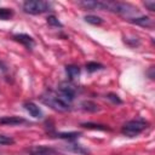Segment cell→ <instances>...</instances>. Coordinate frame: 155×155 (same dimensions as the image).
I'll list each match as a JSON object with an SVG mask.
<instances>
[{
  "label": "cell",
  "instance_id": "1",
  "mask_svg": "<svg viewBox=\"0 0 155 155\" xmlns=\"http://www.w3.org/2000/svg\"><path fill=\"white\" fill-rule=\"evenodd\" d=\"M41 102L46 105H48L50 108H52L56 111H69L71 109V105L65 103L58 94L56 91H46L41 97H40Z\"/></svg>",
  "mask_w": 155,
  "mask_h": 155
},
{
  "label": "cell",
  "instance_id": "2",
  "mask_svg": "<svg viewBox=\"0 0 155 155\" xmlns=\"http://www.w3.org/2000/svg\"><path fill=\"white\" fill-rule=\"evenodd\" d=\"M148 126H149V122L147 120H144L143 117L132 119V120L124 124V126L121 127V133L126 137H130V138L137 137L144 130H147Z\"/></svg>",
  "mask_w": 155,
  "mask_h": 155
},
{
  "label": "cell",
  "instance_id": "3",
  "mask_svg": "<svg viewBox=\"0 0 155 155\" xmlns=\"http://www.w3.org/2000/svg\"><path fill=\"white\" fill-rule=\"evenodd\" d=\"M53 8V4L44 0H28L23 4V11L29 15H41L50 12Z\"/></svg>",
  "mask_w": 155,
  "mask_h": 155
},
{
  "label": "cell",
  "instance_id": "4",
  "mask_svg": "<svg viewBox=\"0 0 155 155\" xmlns=\"http://www.w3.org/2000/svg\"><path fill=\"white\" fill-rule=\"evenodd\" d=\"M56 92L65 103L71 105V102L75 99V96H76V87L71 82L63 81L58 85Z\"/></svg>",
  "mask_w": 155,
  "mask_h": 155
},
{
  "label": "cell",
  "instance_id": "5",
  "mask_svg": "<svg viewBox=\"0 0 155 155\" xmlns=\"http://www.w3.org/2000/svg\"><path fill=\"white\" fill-rule=\"evenodd\" d=\"M29 155H58L56 149L48 145H34L27 149Z\"/></svg>",
  "mask_w": 155,
  "mask_h": 155
},
{
  "label": "cell",
  "instance_id": "6",
  "mask_svg": "<svg viewBox=\"0 0 155 155\" xmlns=\"http://www.w3.org/2000/svg\"><path fill=\"white\" fill-rule=\"evenodd\" d=\"M12 38H13V40H15V41H17V42L22 44L27 50H33V48H34V46H35V40H34L30 35H28V34H24V33L15 34Z\"/></svg>",
  "mask_w": 155,
  "mask_h": 155
},
{
  "label": "cell",
  "instance_id": "7",
  "mask_svg": "<svg viewBox=\"0 0 155 155\" xmlns=\"http://www.w3.org/2000/svg\"><path fill=\"white\" fill-rule=\"evenodd\" d=\"M23 107L29 113V115L33 116L34 119H42L44 117V113H42L41 108L39 105H36L35 103H33V102H25L23 104Z\"/></svg>",
  "mask_w": 155,
  "mask_h": 155
},
{
  "label": "cell",
  "instance_id": "8",
  "mask_svg": "<svg viewBox=\"0 0 155 155\" xmlns=\"http://www.w3.org/2000/svg\"><path fill=\"white\" fill-rule=\"evenodd\" d=\"M130 22H131V23H133V24L140 25V27H145V28H151V27L154 25L153 19H151V18H149L148 16L131 17V18H130Z\"/></svg>",
  "mask_w": 155,
  "mask_h": 155
},
{
  "label": "cell",
  "instance_id": "9",
  "mask_svg": "<svg viewBox=\"0 0 155 155\" xmlns=\"http://www.w3.org/2000/svg\"><path fill=\"white\" fill-rule=\"evenodd\" d=\"M25 120L19 116H2L0 117V124L1 125H10V126H17L21 124H24Z\"/></svg>",
  "mask_w": 155,
  "mask_h": 155
},
{
  "label": "cell",
  "instance_id": "10",
  "mask_svg": "<svg viewBox=\"0 0 155 155\" xmlns=\"http://www.w3.org/2000/svg\"><path fill=\"white\" fill-rule=\"evenodd\" d=\"M65 73L70 80H75L80 76V68L78 65H67L65 67Z\"/></svg>",
  "mask_w": 155,
  "mask_h": 155
},
{
  "label": "cell",
  "instance_id": "11",
  "mask_svg": "<svg viewBox=\"0 0 155 155\" xmlns=\"http://www.w3.org/2000/svg\"><path fill=\"white\" fill-rule=\"evenodd\" d=\"M80 136H81L80 132H59V133H56V137L63 138V139H68L70 142L78 139Z\"/></svg>",
  "mask_w": 155,
  "mask_h": 155
},
{
  "label": "cell",
  "instance_id": "12",
  "mask_svg": "<svg viewBox=\"0 0 155 155\" xmlns=\"http://www.w3.org/2000/svg\"><path fill=\"white\" fill-rule=\"evenodd\" d=\"M13 10L8 7H0V19L1 21H8L13 17Z\"/></svg>",
  "mask_w": 155,
  "mask_h": 155
},
{
  "label": "cell",
  "instance_id": "13",
  "mask_svg": "<svg viewBox=\"0 0 155 155\" xmlns=\"http://www.w3.org/2000/svg\"><path fill=\"white\" fill-rule=\"evenodd\" d=\"M69 148L74 151V153H76V154H79V155H88L90 154V151L87 150V149H85L84 147H81L80 144H75V143H71L70 145H69Z\"/></svg>",
  "mask_w": 155,
  "mask_h": 155
},
{
  "label": "cell",
  "instance_id": "14",
  "mask_svg": "<svg viewBox=\"0 0 155 155\" xmlns=\"http://www.w3.org/2000/svg\"><path fill=\"white\" fill-rule=\"evenodd\" d=\"M85 22L90 23V24H93V25H101L103 23V19L98 16H93V15H87L85 16Z\"/></svg>",
  "mask_w": 155,
  "mask_h": 155
},
{
  "label": "cell",
  "instance_id": "15",
  "mask_svg": "<svg viewBox=\"0 0 155 155\" xmlns=\"http://www.w3.org/2000/svg\"><path fill=\"white\" fill-rule=\"evenodd\" d=\"M82 109H85V110H87V111H98L99 110V107H98V104H96V103H93V102H91V101H85L82 104Z\"/></svg>",
  "mask_w": 155,
  "mask_h": 155
},
{
  "label": "cell",
  "instance_id": "16",
  "mask_svg": "<svg viewBox=\"0 0 155 155\" xmlns=\"http://www.w3.org/2000/svg\"><path fill=\"white\" fill-rule=\"evenodd\" d=\"M104 67L101 64V63H97V62H88L87 64H86V70L88 71V73H94V71H97V70H99V69H103Z\"/></svg>",
  "mask_w": 155,
  "mask_h": 155
},
{
  "label": "cell",
  "instance_id": "17",
  "mask_svg": "<svg viewBox=\"0 0 155 155\" xmlns=\"http://www.w3.org/2000/svg\"><path fill=\"white\" fill-rule=\"evenodd\" d=\"M81 126L85 127V128H91V130H101V131L109 130L104 125H98V124H92V122H85V124H81Z\"/></svg>",
  "mask_w": 155,
  "mask_h": 155
},
{
  "label": "cell",
  "instance_id": "18",
  "mask_svg": "<svg viewBox=\"0 0 155 155\" xmlns=\"http://www.w3.org/2000/svg\"><path fill=\"white\" fill-rule=\"evenodd\" d=\"M47 23H48V25H51V27H56V28H63V24L58 21V18L57 17H54V16H48L47 17Z\"/></svg>",
  "mask_w": 155,
  "mask_h": 155
},
{
  "label": "cell",
  "instance_id": "19",
  "mask_svg": "<svg viewBox=\"0 0 155 155\" xmlns=\"http://www.w3.org/2000/svg\"><path fill=\"white\" fill-rule=\"evenodd\" d=\"M15 143V139L12 137L5 136V134H0V145H11Z\"/></svg>",
  "mask_w": 155,
  "mask_h": 155
},
{
  "label": "cell",
  "instance_id": "20",
  "mask_svg": "<svg viewBox=\"0 0 155 155\" xmlns=\"http://www.w3.org/2000/svg\"><path fill=\"white\" fill-rule=\"evenodd\" d=\"M107 97H108V99H110V101H111L113 103H115V104H121V103H122V101L119 98V96H117V94H114V93H109Z\"/></svg>",
  "mask_w": 155,
  "mask_h": 155
},
{
  "label": "cell",
  "instance_id": "21",
  "mask_svg": "<svg viewBox=\"0 0 155 155\" xmlns=\"http://www.w3.org/2000/svg\"><path fill=\"white\" fill-rule=\"evenodd\" d=\"M144 5H145V7H147L149 11H155V1H154V0L145 1Z\"/></svg>",
  "mask_w": 155,
  "mask_h": 155
},
{
  "label": "cell",
  "instance_id": "22",
  "mask_svg": "<svg viewBox=\"0 0 155 155\" xmlns=\"http://www.w3.org/2000/svg\"><path fill=\"white\" fill-rule=\"evenodd\" d=\"M154 70V68H150V71H153ZM150 79H154V75H153V73L150 74Z\"/></svg>",
  "mask_w": 155,
  "mask_h": 155
}]
</instances>
